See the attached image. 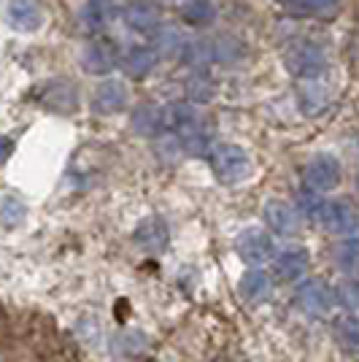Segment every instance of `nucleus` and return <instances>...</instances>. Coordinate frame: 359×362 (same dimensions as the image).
<instances>
[{"label": "nucleus", "mask_w": 359, "mask_h": 362, "mask_svg": "<svg viewBox=\"0 0 359 362\" xmlns=\"http://www.w3.org/2000/svg\"><path fill=\"white\" fill-rule=\"evenodd\" d=\"M305 181L314 192H327L341 181V163L332 154H316L305 165Z\"/></svg>", "instance_id": "7"}, {"label": "nucleus", "mask_w": 359, "mask_h": 362, "mask_svg": "<svg viewBox=\"0 0 359 362\" xmlns=\"http://www.w3.org/2000/svg\"><path fill=\"white\" fill-rule=\"evenodd\" d=\"M338 265L343 268V273L359 279V238L341 243V249H338Z\"/></svg>", "instance_id": "24"}, {"label": "nucleus", "mask_w": 359, "mask_h": 362, "mask_svg": "<svg viewBox=\"0 0 359 362\" xmlns=\"http://www.w3.org/2000/svg\"><path fill=\"white\" fill-rule=\"evenodd\" d=\"M124 19L135 33L160 30V6L154 0H130L124 8Z\"/></svg>", "instance_id": "11"}, {"label": "nucleus", "mask_w": 359, "mask_h": 362, "mask_svg": "<svg viewBox=\"0 0 359 362\" xmlns=\"http://www.w3.org/2000/svg\"><path fill=\"white\" fill-rule=\"evenodd\" d=\"M11 151H14V141H11V138H6V136H0V165L11 157Z\"/></svg>", "instance_id": "31"}, {"label": "nucleus", "mask_w": 359, "mask_h": 362, "mask_svg": "<svg viewBox=\"0 0 359 362\" xmlns=\"http://www.w3.org/2000/svg\"><path fill=\"white\" fill-rule=\"evenodd\" d=\"M6 16L14 30L35 33L44 25V6H41V0H8Z\"/></svg>", "instance_id": "8"}, {"label": "nucleus", "mask_w": 359, "mask_h": 362, "mask_svg": "<svg viewBox=\"0 0 359 362\" xmlns=\"http://www.w3.org/2000/svg\"><path fill=\"white\" fill-rule=\"evenodd\" d=\"M235 249H238L240 259L249 262V265H262V262L273 259V241H270L265 230H257V227L240 233Z\"/></svg>", "instance_id": "6"}, {"label": "nucleus", "mask_w": 359, "mask_h": 362, "mask_svg": "<svg viewBox=\"0 0 359 362\" xmlns=\"http://www.w3.org/2000/svg\"><path fill=\"white\" fill-rule=\"evenodd\" d=\"M343 298H346V303H348L351 308H359V289L346 287V289H343Z\"/></svg>", "instance_id": "32"}, {"label": "nucleus", "mask_w": 359, "mask_h": 362, "mask_svg": "<svg viewBox=\"0 0 359 362\" xmlns=\"http://www.w3.org/2000/svg\"><path fill=\"white\" fill-rule=\"evenodd\" d=\"M292 6H295L298 11H302V14L324 16L338 8V0H292Z\"/></svg>", "instance_id": "28"}, {"label": "nucleus", "mask_w": 359, "mask_h": 362, "mask_svg": "<svg viewBox=\"0 0 359 362\" xmlns=\"http://www.w3.org/2000/svg\"><path fill=\"white\" fill-rule=\"evenodd\" d=\"M41 100H44L46 108L68 114V111H73L76 108V90L68 84V81H52V84H46L44 87Z\"/></svg>", "instance_id": "18"}, {"label": "nucleus", "mask_w": 359, "mask_h": 362, "mask_svg": "<svg viewBox=\"0 0 359 362\" xmlns=\"http://www.w3.org/2000/svg\"><path fill=\"white\" fill-rule=\"evenodd\" d=\"M286 68H289V74L300 76V78H319V76L324 74V68H327V57H324V52L316 44L300 41V44L289 46Z\"/></svg>", "instance_id": "3"}, {"label": "nucleus", "mask_w": 359, "mask_h": 362, "mask_svg": "<svg viewBox=\"0 0 359 362\" xmlns=\"http://www.w3.org/2000/svg\"><path fill=\"white\" fill-rule=\"evenodd\" d=\"M122 65H124V74L130 78H146V76L154 71L157 65V52L151 46H133L124 57H122Z\"/></svg>", "instance_id": "14"}, {"label": "nucleus", "mask_w": 359, "mask_h": 362, "mask_svg": "<svg viewBox=\"0 0 359 362\" xmlns=\"http://www.w3.org/2000/svg\"><path fill=\"white\" fill-rule=\"evenodd\" d=\"M338 330H341V338H343L346 344L359 346V322L357 319H343V322L338 325Z\"/></svg>", "instance_id": "30"}, {"label": "nucleus", "mask_w": 359, "mask_h": 362, "mask_svg": "<svg viewBox=\"0 0 359 362\" xmlns=\"http://www.w3.org/2000/svg\"><path fill=\"white\" fill-rule=\"evenodd\" d=\"M298 106H300V111L308 114V117L322 114L324 106H327V90H324L316 78H305V84L298 87Z\"/></svg>", "instance_id": "16"}, {"label": "nucleus", "mask_w": 359, "mask_h": 362, "mask_svg": "<svg viewBox=\"0 0 359 362\" xmlns=\"http://www.w3.org/2000/svg\"><path fill=\"white\" fill-rule=\"evenodd\" d=\"M211 168L222 184H238L252 173V157L235 144H219L211 149Z\"/></svg>", "instance_id": "2"}, {"label": "nucleus", "mask_w": 359, "mask_h": 362, "mask_svg": "<svg viewBox=\"0 0 359 362\" xmlns=\"http://www.w3.org/2000/svg\"><path fill=\"white\" fill-rule=\"evenodd\" d=\"M208 54L216 62H235L240 57V46L233 38H216L213 44H208Z\"/></svg>", "instance_id": "25"}, {"label": "nucleus", "mask_w": 359, "mask_h": 362, "mask_svg": "<svg viewBox=\"0 0 359 362\" xmlns=\"http://www.w3.org/2000/svg\"><path fill=\"white\" fill-rule=\"evenodd\" d=\"M181 19L192 28H206L216 19V3L213 0H187L181 8Z\"/></svg>", "instance_id": "21"}, {"label": "nucleus", "mask_w": 359, "mask_h": 362, "mask_svg": "<svg viewBox=\"0 0 359 362\" xmlns=\"http://www.w3.org/2000/svg\"><path fill=\"white\" fill-rule=\"evenodd\" d=\"M117 346H119L122 354H127V357H135V354H143V349H146V335L143 332H124L119 341H117Z\"/></svg>", "instance_id": "29"}, {"label": "nucleus", "mask_w": 359, "mask_h": 362, "mask_svg": "<svg viewBox=\"0 0 359 362\" xmlns=\"http://www.w3.org/2000/svg\"><path fill=\"white\" fill-rule=\"evenodd\" d=\"M316 222L322 227H327L329 233H354L359 227V214L351 203L346 200H324L322 203V211L316 216Z\"/></svg>", "instance_id": "5"}, {"label": "nucleus", "mask_w": 359, "mask_h": 362, "mask_svg": "<svg viewBox=\"0 0 359 362\" xmlns=\"http://www.w3.org/2000/svg\"><path fill=\"white\" fill-rule=\"evenodd\" d=\"M130 103V90L117 81V78H108L103 81L98 90H95V100H92V106L98 114H119L124 111Z\"/></svg>", "instance_id": "10"}, {"label": "nucleus", "mask_w": 359, "mask_h": 362, "mask_svg": "<svg viewBox=\"0 0 359 362\" xmlns=\"http://www.w3.org/2000/svg\"><path fill=\"white\" fill-rule=\"evenodd\" d=\"M268 289H270V281L262 271L243 273V279H240V295H243V300H249V303L262 300V298L268 295Z\"/></svg>", "instance_id": "23"}, {"label": "nucleus", "mask_w": 359, "mask_h": 362, "mask_svg": "<svg viewBox=\"0 0 359 362\" xmlns=\"http://www.w3.org/2000/svg\"><path fill=\"white\" fill-rule=\"evenodd\" d=\"M22 219H25V206L16 197H6L3 206H0V225L16 227L22 225Z\"/></svg>", "instance_id": "27"}, {"label": "nucleus", "mask_w": 359, "mask_h": 362, "mask_svg": "<svg viewBox=\"0 0 359 362\" xmlns=\"http://www.w3.org/2000/svg\"><path fill=\"white\" fill-rule=\"evenodd\" d=\"M81 65L92 76L111 74L117 65H122L119 46L114 44V41H108V38H98V41L87 44V49L81 52Z\"/></svg>", "instance_id": "4"}, {"label": "nucleus", "mask_w": 359, "mask_h": 362, "mask_svg": "<svg viewBox=\"0 0 359 362\" xmlns=\"http://www.w3.org/2000/svg\"><path fill=\"white\" fill-rule=\"evenodd\" d=\"M195 124H200V119H197V111L189 103H170L165 108V127H170L173 133L184 136Z\"/></svg>", "instance_id": "19"}, {"label": "nucleus", "mask_w": 359, "mask_h": 362, "mask_svg": "<svg viewBox=\"0 0 359 362\" xmlns=\"http://www.w3.org/2000/svg\"><path fill=\"white\" fill-rule=\"evenodd\" d=\"M305 271H308V255H305V249H289V252H284V255L276 259V273L284 281H295Z\"/></svg>", "instance_id": "20"}, {"label": "nucleus", "mask_w": 359, "mask_h": 362, "mask_svg": "<svg viewBox=\"0 0 359 362\" xmlns=\"http://www.w3.org/2000/svg\"><path fill=\"white\" fill-rule=\"evenodd\" d=\"M265 222L273 227V233L278 235H292L298 233V214L292 206H286L281 200H270L265 206Z\"/></svg>", "instance_id": "15"}, {"label": "nucleus", "mask_w": 359, "mask_h": 362, "mask_svg": "<svg viewBox=\"0 0 359 362\" xmlns=\"http://www.w3.org/2000/svg\"><path fill=\"white\" fill-rule=\"evenodd\" d=\"M0 362H81V351L49 311L0 300Z\"/></svg>", "instance_id": "1"}, {"label": "nucleus", "mask_w": 359, "mask_h": 362, "mask_svg": "<svg viewBox=\"0 0 359 362\" xmlns=\"http://www.w3.org/2000/svg\"><path fill=\"white\" fill-rule=\"evenodd\" d=\"M281 3H292V0H281Z\"/></svg>", "instance_id": "33"}, {"label": "nucleus", "mask_w": 359, "mask_h": 362, "mask_svg": "<svg viewBox=\"0 0 359 362\" xmlns=\"http://www.w3.org/2000/svg\"><path fill=\"white\" fill-rule=\"evenodd\" d=\"M111 16H114L111 0H87L81 8V28L90 33H100L108 28Z\"/></svg>", "instance_id": "17"}, {"label": "nucleus", "mask_w": 359, "mask_h": 362, "mask_svg": "<svg viewBox=\"0 0 359 362\" xmlns=\"http://www.w3.org/2000/svg\"><path fill=\"white\" fill-rule=\"evenodd\" d=\"M187 95L192 103H211L216 98V81L208 74H192L187 78Z\"/></svg>", "instance_id": "22"}, {"label": "nucleus", "mask_w": 359, "mask_h": 362, "mask_svg": "<svg viewBox=\"0 0 359 362\" xmlns=\"http://www.w3.org/2000/svg\"><path fill=\"white\" fill-rule=\"evenodd\" d=\"M135 241L146 252H163L167 246V225L160 216H149L135 227Z\"/></svg>", "instance_id": "12"}, {"label": "nucleus", "mask_w": 359, "mask_h": 362, "mask_svg": "<svg viewBox=\"0 0 359 362\" xmlns=\"http://www.w3.org/2000/svg\"><path fill=\"white\" fill-rule=\"evenodd\" d=\"M184 44H187V41L179 35V30L165 28V30L157 33V49H154V52H160L165 57H173V54H181Z\"/></svg>", "instance_id": "26"}, {"label": "nucleus", "mask_w": 359, "mask_h": 362, "mask_svg": "<svg viewBox=\"0 0 359 362\" xmlns=\"http://www.w3.org/2000/svg\"><path fill=\"white\" fill-rule=\"evenodd\" d=\"M133 130L138 136L154 138L165 130V108L143 103L133 111Z\"/></svg>", "instance_id": "13"}, {"label": "nucleus", "mask_w": 359, "mask_h": 362, "mask_svg": "<svg viewBox=\"0 0 359 362\" xmlns=\"http://www.w3.org/2000/svg\"><path fill=\"white\" fill-rule=\"evenodd\" d=\"M332 303H335V295H332V289L324 281H305L298 289V305L305 314H311V317H324V314H329L332 311Z\"/></svg>", "instance_id": "9"}]
</instances>
